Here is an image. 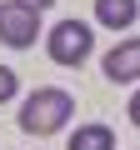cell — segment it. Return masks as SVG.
<instances>
[{
  "instance_id": "obj_1",
  "label": "cell",
  "mask_w": 140,
  "mask_h": 150,
  "mask_svg": "<svg viewBox=\"0 0 140 150\" xmlns=\"http://www.w3.org/2000/svg\"><path fill=\"white\" fill-rule=\"evenodd\" d=\"M70 115H75V95L60 90V85H40L20 105V130L25 135H55V130H65Z\"/></svg>"
},
{
  "instance_id": "obj_2",
  "label": "cell",
  "mask_w": 140,
  "mask_h": 150,
  "mask_svg": "<svg viewBox=\"0 0 140 150\" xmlns=\"http://www.w3.org/2000/svg\"><path fill=\"white\" fill-rule=\"evenodd\" d=\"M45 50L55 65H85L90 50H95V30L85 20H60L50 35H45Z\"/></svg>"
},
{
  "instance_id": "obj_3",
  "label": "cell",
  "mask_w": 140,
  "mask_h": 150,
  "mask_svg": "<svg viewBox=\"0 0 140 150\" xmlns=\"http://www.w3.org/2000/svg\"><path fill=\"white\" fill-rule=\"evenodd\" d=\"M35 35H40V10L20 5V0H5V5H0V40L10 50H30Z\"/></svg>"
},
{
  "instance_id": "obj_4",
  "label": "cell",
  "mask_w": 140,
  "mask_h": 150,
  "mask_svg": "<svg viewBox=\"0 0 140 150\" xmlns=\"http://www.w3.org/2000/svg\"><path fill=\"white\" fill-rule=\"evenodd\" d=\"M100 70H105L110 85H130V80H140V35H135V40H120V45L100 60Z\"/></svg>"
},
{
  "instance_id": "obj_5",
  "label": "cell",
  "mask_w": 140,
  "mask_h": 150,
  "mask_svg": "<svg viewBox=\"0 0 140 150\" xmlns=\"http://www.w3.org/2000/svg\"><path fill=\"white\" fill-rule=\"evenodd\" d=\"M140 20V0H95V25L105 30H130Z\"/></svg>"
},
{
  "instance_id": "obj_6",
  "label": "cell",
  "mask_w": 140,
  "mask_h": 150,
  "mask_svg": "<svg viewBox=\"0 0 140 150\" xmlns=\"http://www.w3.org/2000/svg\"><path fill=\"white\" fill-rule=\"evenodd\" d=\"M70 150H115V130L110 125H75V135H70Z\"/></svg>"
},
{
  "instance_id": "obj_7",
  "label": "cell",
  "mask_w": 140,
  "mask_h": 150,
  "mask_svg": "<svg viewBox=\"0 0 140 150\" xmlns=\"http://www.w3.org/2000/svg\"><path fill=\"white\" fill-rule=\"evenodd\" d=\"M15 90H20V75H15L10 65H0V105H5V100H15Z\"/></svg>"
},
{
  "instance_id": "obj_8",
  "label": "cell",
  "mask_w": 140,
  "mask_h": 150,
  "mask_svg": "<svg viewBox=\"0 0 140 150\" xmlns=\"http://www.w3.org/2000/svg\"><path fill=\"white\" fill-rule=\"evenodd\" d=\"M125 115H130V120H135V125H140V90H135V95H130V105H125Z\"/></svg>"
},
{
  "instance_id": "obj_9",
  "label": "cell",
  "mask_w": 140,
  "mask_h": 150,
  "mask_svg": "<svg viewBox=\"0 0 140 150\" xmlns=\"http://www.w3.org/2000/svg\"><path fill=\"white\" fill-rule=\"evenodd\" d=\"M20 5H30V10H50L55 0H20Z\"/></svg>"
},
{
  "instance_id": "obj_10",
  "label": "cell",
  "mask_w": 140,
  "mask_h": 150,
  "mask_svg": "<svg viewBox=\"0 0 140 150\" xmlns=\"http://www.w3.org/2000/svg\"><path fill=\"white\" fill-rule=\"evenodd\" d=\"M0 45H5V40H0Z\"/></svg>"
}]
</instances>
